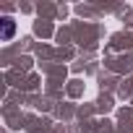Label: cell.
Returning <instances> with one entry per match:
<instances>
[{
  "mask_svg": "<svg viewBox=\"0 0 133 133\" xmlns=\"http://www.w3.org/2000/svg\"><path fill=\"white\" fill-rule=\"evenodd\" d=\"M13 29H16L13 21H11V18H3V39H5V42L13 37Z\"/></svg>",
  "mask_w": 133,
  "mask_h": 133,
  "instance_id": "cell-1",
  "label": "cell"
}]
</instances>
